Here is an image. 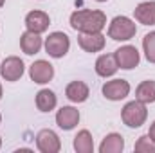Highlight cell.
Segmentation results:
<instances>
[{
    "label": "cell",
    "mask_w": 155,
    "mask_h": 153,
    "mask_svg": "<svg viewBox=\"0 0 155 153\" xmlns=\"http://www.w3.org/2000/svg\"><path fill=\"white\" fill-rule=\"evenodd\" d=\"M116 61H117V67L123 69V70H132L139 65L141 61V56H139V50L134 47V45H123L119 47L116 52Z\"/></svg>",
    "instance_id": "cell-5"
},
{
    "label": "cell",
    "mask_w": 155,
    "mask_h": 153,
    "mask_svg": "<svg viewBox=\"0 0 155 153\" xmlns=\"http://www.w3.org/2000/svg\"><path fill=\"white\" fill-rule=\"evenodd\" d=\"M96 2H107V0H96Z\"/></svg>",
    "instance_id": "cell-26"
},
{
    "label": "cell",
    "mask_w": 155,
    "mask_h": 153,
    "mask_svg": "<svg viewBox=\"0 0 155 153\" xmlns=\"http://www.w3.org/2000/svg\"><path fill=\"white\" fill-rule=\"evenodd\" d=\"M0 99H2V85H0Z\"/></svg>",
    "instance_id": "cell-24"
},
{
    "label": "cell",
    "mask_w": 155,
    "mask_h": 153,
    "mask_svg": "<svg viewBox=\"0 0 155 153\" xmlns=\"http://www.w3.org/2000/svg\"><path fill=\"white\" fill-rule=\"evenodd\" d=\"M134 150L137 153H155V141L150 135H143V137L137 139Z\"/></svg>",
    "instance_id": "cell-22"
},
{
    "label": "cell",
    "mask_w": 155,
    "mask_h": 153,
    "mask_svg": "<svg viewBox=\"0 0 155 153\" xmlns=\"http://www.w3.org/2000/svg\"><path fill=\"white\" fill-rule=\"evenodd\" d=\"M56 105H58V97L52 90L41 88L36 94V106H38L40 112H51L56 108Z\"/></svg>",
    "instance_id": "cell-18"
},
{
    "label": "cell",
    "mask_w": 155,
    "mask_h": 153,
    "mask_svg": "<svg viewBox=\"0 0 155 153\" xmlns=\"http://www.w3.org/2000/svg\"><path fill=\"white\" fill-rule=\"evenodd\" d=\"M0 122H2V115H0Z\"/></svg>",
    "instance_id": "cell-28"
},
{
    "label": "cell",
    "mask_w": 155,
    "mask_h": 153,
    "mask_svg": "<svg viewBox=\"0 0 155 153\" xmlns=\"http://www.w3.org/2000/svg\"><path fill=\"white\" fill-rule=\"evenodd\" d=\"M69 49H71V40L61 31L51 33L45 40V52L51 58H63L69 52Z\"/></svg>",
    "instance_id": "cell-4"
},
{
    "label": "cell",
    "mask_w": 155,
    "mask_h": 153,
    "mask_svg": "<svg viewBox=\"0 0 155 153\" xmlns=\"http://www.w3.org/2000/svg\"><path fill=\"white\" fill-rule=\"evenodd\" d=\"M121 119L123 122L128 126V128H141L146 119H148V110H146V105L141 103V101H130L123 106L121 110Z\"/></svg>",
    "instance_id": "cell-2"
},
{
    "label": "cell",
    "mask_w": 155,
    "mask_h": 153,
    "mask_svg": "<svg viewBox=\"0 0 155 153\" xmlns=\"http://www.w3.org/2000/svg\"><path fill=\"white\" fill-rule=\"evenodd\" d=\"M148 135H150V137L155 141V121L152 122V126H150V132H148Z\"/></svg>",
    "instance_id": "cell-23"
},
{
    "label": "cell",
    "mask_w": 155,
    "mask_h": 153,
    "mask_svg": "<svg viewBox=\"0 0 155 153\" xmlns=\"http://www.w3.org/2000/svg\"><path fill=\"white\" fill-rule=\"evenodd\" d=\"M107 25V15L99 9H79L71 15V27L78 33H101Z\"/></svg>",
    "instance_id": "cell-1"
},
{
    "label": "cell",
    "mask_w": 155,
    "mask_h": 153,
    "mask_svg": "<svg viewBox=\"0 0 155 153\" xmlns=\"http://www.w3.org/2000/svg\"><path fill=\"white\" fill-rule=\"evenodd\" d=\"M36 146L41 153H58L61 150V141L56 132L41 130L36 135Z\"/></svg>",
    "instance_id": "cell-8"
},
{
    "label": "cell",
    "mask_w": 155,
    "mask_h": 153,
    "mask_svg": "<svg viewBox=\"0 0 155 153\" xmlns=\"http://www.w3.org/2000/svg\"><path fill=\"white\" fill-rule=\"evenodd\" d=\"M117 61L114 54H103L96 60V72L101 77H110L117 72Z\"/></svg>",
    "instance_id": "cell-16"
},
{
    "label": "cell",
    "mask_w": 155,
    "mask_h": 153,
    "mask_svg": "<svg viewBox=\"0 0 155 153\" xmlns=\"http://www.w3.org/2000/svg\"><path fill=\"white\" fill-rule=\"evenodd\" d=\"M78 122H79V110H76L74 106H61L58 110V114H56V124L61 130L69 132V130L76 128Z\"/></svg>",
    "instance_id": "cell-12"
},
{
    "label": "cell",
    "mask_w": 155,
    "mask_h": 153,
    "mask_svg": "<svg viewBox=\"0 0 155 153\" xmlns=\"http://www.w3.org/2000/svg\"><path fill=\"white\" fill-rule=\"evenodd\" d=\"M88 94H90L88 85L83 83V81H72V83H69L67 88H65V96H67V99L72 101V103H85V101L88 99Z\"/></svg>",
    "instance_id": "cell-13"
},
{
    "label": "cell",
    "mask_w": 155,
    "mask_h": 153,
    "mask_svg": "<svg viewBox=\"0 0 155 153\" xmlns=\"http://www.w3.org/2000/svg\"><path fill=\"white\" fill-rule=\"evenodd\" d=\"M124 150V139L119 133H108L99 144V153H121Z\"/></svg>",
    "instance_id": "cell-17"
},
{
    "label": "cell",
    "mask_w": 155,
    "mask_h": 153,
    "mask_svg": "<svg viewBox=\"0 0 155 153\" xmlns=\"http://www.w3.org/2000/svg\"><path fill=\"white\" fill-rule=\"evenodd\" d=\"M24 61L18 56H9L2 61L0 65V76L4 77L5 81H18L20 77L24 76Z\"/></svg>",
    "instance_id": "cell-6"
},
{
    "label": "cell",
    "mask_w": 155,
    "mask_h": 153,
    "mask_svg": "<svg viewBox=\"0 0 155 153\" xmlns=\"http://www.w3.org/2000/svg\"><path fill=\"white\" fill-rule=\"evenodd\" d=\"M0 148H2V137H0Z\"/></svg>",
    "instance_id": "cell-27"
},
{
    "label": "cell",
    "mask_w": 155,
    "mask_h": 153,
    "mask_svg": "<svg viewBox=\"0 0 155 153\" xmlns=\"http://www.w3.org/2000/svg\"><path fill=\"white\" fill-rule=\"evenodd\" d=\"M137 25L128 16H116L108 25V36L116 41H128L135 36Z\"/></svg>",
    "instance_id": "cell-3"
},
{
    "label": "cell",
    "mask_w": 155,
    "mask_h": 153,
    "mask_svg": "<svg viewBox=\"0 0 155 153\" xmlns=\"http://www.w3.org/2000/svg\"><path fill=\"white\" fill-rule=\"evenodd\" d=\"M78 43L85 52H99L103 50L107 40L101 33H79Z\"/></svg>",
    "instance_id": "cell-10"
},
{
    "label": "cell",
    "mask_w": 155,
    "mask_h": 153,
    "mask_svg": "<svg viewBox=\"0 0 155 153\" xmlns=\"http://www.w3.org/2000/svg\"><path fill=\"white\" fill-rule=\"evenodd\" d=\"M4 2H5V0H0V7H2V5H4Z\"/></svg>",
    "instance_id": "cell-25"
},
{
    "label": "cell",
    "mask_w": 155,
    "mask_h": 153,
    "mask_svg": "<svg viewBox=\"0 0 155 153\" xmlns=\"http://www.w3.org/2000/svg\"><path fill=\"white\" fill-rule=\"evenodd\" d=\"M135 99L148 105L155 103V81L153 79H146L143 83H139V86L135 88Z\"/></svg>",
    "instance_id": "cell-19"
},
{
    "label": "cell",
    "mask_w": 155,
    "mask_h": 153,
    "mask_svg": "<svg viewBox=\"0 0 155 153\" xmlns=\"http://www.w3.org/2000/svg\"><path fill=\"white\" fill-rule=\"evenodd\" d=\"M49 25H51V18L43 11H31L25 16V27H27V31H33V33L41 34V33H45L49 29Z\"/></svg>",
    "instance_id": "cell-11"
},
{
    "label": "cell",
    "mask_w": 155,
    "mask_h": 153,
    "mask_svg": "<svg viewBox=\"0 0 155 153\" xmlns=\"http://www.w3.org/2000/svg\"><path fill=\"white\" fill-rule=\"evenodd\" d=\"M43 41L40 38L38 33H33V31H25L22 36H20V49L27 54V56H33V54H38L40 49H41Z\"/></svg>",
    "instance_id": "cell-14"
},
{
    "label": "cell",
    "mask_w": 155,
    "mask_h": 153,
    "mask_svg": "<svg viewBox=\"0 0 155 153\" xmlns=\"http://www.w3.org/2000/svg\"><path fill=\"white\" fill-rule=\"evenodd\" d=\"M143 49H144V56L150 63H155V31L148 33L143 38Z\"/></svg>",
    "instance_id": "cell-21"
},
{
    "label": "cell",
    "mask_w": 155,
    "mask_h": 153,
    "mask_svg": "<svg viewBox=\"0 0 155 153\" xmlns=\"http://www.w3.org/2000/svg\"><path fill=\"white\" fill-rule=\"evenodd\" d=\"M29 76H31V79L35 83L45 85V83H49L54 77V67L49 61H45V60H38V61H35L29 67Z\"/></svg>",
    "instance_id": "cell-9"
},
{
    "label": "cell",
    "mask_w": 155,
    "mask_h": 153,
    "mask_svg": "<svg viewBox=\"0 0 155 153\" xmlns=\"http://www.w3.org/2000/svg\"><path fill=\"white\" fill-rule=\"evenodd\" d=\"M101 92L110 101H121L130 94V83L126 79H112L103 85Z\"/></svg>",
    "instance_id": "cell-7"
},
{
    "label": "cell",
    "mask_w": 155,
    "mask_h": 153,
    "mask_svg": "<svg viewBox=\"0 0 155 153\" xmlns=\"http://www.w3.org/2000/svg\"><path fill=\"white\" fill-rule=\"evenodd\" d=\"M74 150L78 153H92L94 151V139H92V135H90L88 130L78 132V135L74 137Z\"/></svg>",
    "instance_id": "cell-20"
},
{
    "label": "cell",
    "mask_w": 155,
    "mask_h": 153,
    "mask_svg": "<svg viewBox=\"0 0 155 153\" xmlns=\"http://www.w3.org/2000/svg\"><path fill=\"white\" fill-rule=\"evenodd\" d=\"M135 20L143 25H155V2H143L134 9Z\"/></svg>",
    "instance_id": "cell-15"
}]
</instances>
